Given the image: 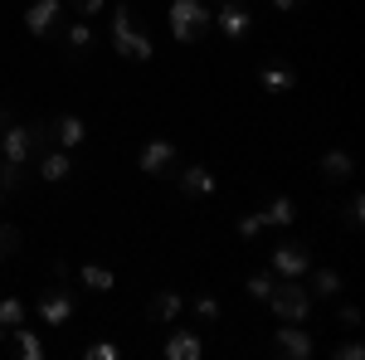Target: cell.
I'll use <instances>...</instances> for the list:
<instances>
[{"label": "cell", "mask_w": 365, "mask_h": 360, "mask_svg": "<svg viewBox=\"0 0 365 360\" xmlns=\"http://www.w3.org/2000/svg\"><path fill=\"white\" fill-rule=\"evenodd\" d=\"M166 25H170V34H175V44H200V39L215 29V10H210L205 0H170Z\"/></svg>", "instance_id": "cell-1"}, {"label": "cell", "mask_w": 365, "mask_h": 360, "mask_svg": "<svg viewBox=\"0 0 365 360\" xmlns=\"http://www.w3.org/2000/svg\"><path fill=\"white\" fill-rule=\"evenodd\" d=\"M268 307H273L278 322H307L317 302H312V292H307L302 277H278L273 292H268Z\"/></svg>", "instance_id": "cell-2"}, {"label": "cell", "mask_w": 365, "mask_h": 360, "mask_svg": "<svg viewBox=\"0 0 365 360\" xmlns=\"http://www.w3.org/2000/svg\"><path fill=\"white\" fill-rule=\"evenodd\" d=\"M113 49L122 58H132V63H146V58L156 54L151 34L137 29V20H132V10H127V5H117V10H113Z\"/></svg>", "instance_id": "cell-3"}, {"label": "cell", "mask_w": 365, "mask_h": 360, "mask_svg": "<svg viewBox=\"0 0 365 360\" xmlns=\"http://www.w3.org/2000/svg\"><path fill=\"white\" fill-rule=\"evenodd\" d=\"M49 141V127L44 122H29V127H5L0 132V161H10V166H25L29 156L39 151Z\"/></svg>", "instance_id": "cell-4"}, {"label": "cell", "mask_w": 365, "mask_h": 360, "mask_svg": "<svg viewBox=\"0 0 365 360\" xmlns=\"http://www.w3.org/2000/svg\"><path fill=\"white\" fill-rule=\"evenodd\" d=\"M137 166H141V175H170V170L180 166V151H175L170 137H151L137 151Z\"/></svg>", "instance_id": "cell-5"}, {"label": "cell", "mask_w": 365, "mask_h": 360, "mask_svg": "<svg viewBox=\"0 0 365 360\" xmlns=\"http://www.w3.org/2000/svg\"><path fill=\"white\" fill-rule=\"evenodd\" d=\"M63 25V0H29L25 5V29L34 39H44V34H54Z\"/></svg>", "instance_id": "cell-6"}, {"label": "cell", "mask_w": 365, "mask_h": 360, "mask_svg": "<svg viewBox=\"0 0 365 360\" xmlns=\"http://www.w3.org/2000/svg\"><path fill=\"white\" fill-rule=\"evenodd\" d=\"M273 351L287 360H307L312 356V336H307V322H282L273 331Z\"/></svg>", "instance_id": "cell-7"}, {"label": "cell", "mask_w": 365, "mask_h": 360, "mask_svg": "<svg viewBox=\"0 0 365 360\" xmlns=\"http://www.w3.org/2000/svg\"><path fill=\"white\" fill-rule=\"evenodd\" d=\"M307 268H312L307 244H278L273 249V273L278 277H307Z\"/></svg>", "instance_id": "cell-8"}, {"label": "cell", "mask_w": 365, "mask_h": 360, "mask_svg": "<svg viewBox=\"0 0 365 360\" xmlns=\"http://www.w3.org/2000/svg\"><path fill=\"white\" fill-rule=\"evenodd\" d=\"M215 25H220L225 39H244L249 25H253V15H249V5H244V0H225V5L215 10Z\"/></svg>", "instance_id": "cell-9"}, {"label": "cell", "mask_w": 365, "mask_h": 360, "mask_svg": "<svg viewBox=\"0 0 365 360\" xmlns=\"http://www.w3.org/2000/svg\"><path fill=\"white\" fill-rule=\"evenodd\" d=\"M73 317V292L68 287H49L44 297H39V322L44 326H63Z\"/></svg>", "instance_id": "cell-10"}, {"label": "cell", "mask_w": 365, "mask_h": 360, "mask_svg": "<svg viewBox=\"0 0 365 360\" xmlns=\"http://www.w3.org/2000/svg\"><path fill=\"white\" fill-rule=\"evenodd\" d=\"M180 307H185L180 287H161V292H151V302H146V322L166 326V322H175V317H180Z\"/></svg>", "instance_id": "cell-11"}, {"label": "cell", "mask_w": 365, "mask_h": 360, "mask_svg": "<svg viewBox=\"0 0 365 360\" xmlns=\"http://www.w3.org/2000/svg\"><path fill=\"white\" fill-rule=\"evenodd\" d=\"M170 175L180 180V190L190 195V200H205V195H215V170H210V166H200V161H195V166H185V170L175 166Z\"/></svg>", "instance_id": "cell-12"}, {"label": "cell", "mask_w": 365, "mask_h": 360, "mask_svg": "<svg viewBox=\"0 0 365 360\" xmlns=\"http://www.w3.org/2000/svg\"><path fill=\"white\" fill-rule=\"evenodd\" d=\"M302 282H307L312 302H331V297H341V287H346L336 268H307V277H302Z\"/></svg>", "instance_id": "cell-13"}, {"label": "cell", "mask_w": 365, "mask_h": 360, "mask_svg": "<svg viewBox=\"0 0 365 360\" xmlns=\"http://www.w3.org/2000/svg\"><path fill=\"white\" fill-rule=\"evenodd\" d=\"M49 137H54L58 146H63V151H73V146H78V141L88 137V122L78 117V112H68V117H58L54 127H49Z\"/></svg>", "instance_id": "cell-14"}, {"label": "cell", "mask_w": 365, "mask_h": 360, "mask_svg": "<svg viewBox=\"0 0 365 360\" xmlns=\"http://www.w3.org/2000/svg\"><path fill=\"white\" fill-rule=\"evenodd\" d=\"M205 356V346H200V336L195 331H170V341H166V360H200Z\"/></svg>", "instance_id": "cell-15"}, {"label": "cell", "mask_w": 365, "mask_h": 360, "mask_svg": "<svg viewBox=\"0 0 365 360\" xmlns=\"http://www.w3.org/2000/svg\"><path fill=\"white\" fill-rule=\"evenodd\" d=\"M5 341L15 346V356H20V360H44V341L29 331L25 322H20V326H10V336H5Z\"/></svg>", "instance_id": "cell-16"}, {"label": "cell", "mask_w": 365, "mask_h": 360, "mask_svg": "<svg viewBox=\"0 0 365 360\" xmlns=\"http://www.w3.org/2000/svg\"><path fill=\"white\" fill-rule=\"evenodd\" d=\"M68 175H73V161H68V151H44V156H39V180L58 185V180H68Z\"/></svg>", "instance_id": "cell-17"}, {"label": "cell", "mask_w": 365, "mask_h": 360, "mask_svg": "<svg viewBox=\"0 0 365 360\" xmlns=\"http://www.w3.org/2000/svg\"><path fill=\"white\" fill-rule=\"evenodd\" d=\"M351 175H356V161H351V151H327V156H322V180L341 185V180H351Z\"/></svg>", "instance_id": "cell-18"}, {"label": "cell", "mask_w": 365, "mask_h": 360, "mask_svg": "<svg viewBox=\"0 0 365 360\" xmlns=\"http://www.w3.org/2000/svg\"><path fill=\"white\" fill-rule=\"evenodd\" d=\"M258 83H263V93H292V88H297V73L268 63V68H258Z\"/></svg>", "instance_id": "cell-19"}, {"label": "cell", "mask_w": 365, "mask_h": 360, "mask_svg": "<svg viewBox=\"0 0 365 360\" xmlns=\"http://www.w3.org/2000/svg\"><path fill=\"white\" fill-rule=\"evenodd\" d=\"M263 224H278V229H287V224H297V205H292L287 195H273V200L263 205Z\"/></svg>", "instance_id": "cell-20"}, {"label": "cell", "mask_w": 365, "mask_h": 360, "mask_svg": "<svg viewBox=\"0 0 365 360\" xmlns=\"http://www.w3.org/2000/svg\"><path fill=\"white\" fill-rule=\"evenodd\" d=\"M78 277H83L88 292H113V287H117L113 268H98V263H83V268H78Z\"/></svg>", "instance_id": "cell-21"}, {"label": "cell", "mask_w": 365, "mask_h": 360, "mask_svg": "<svg viewBox=\"0 0 365 360\" xmlns=\"http://www.w3.org/2000/svg\"><path fill=\"white\" fill-rule=\"evenodd\" d=\"M63 44H68L73 54H83L88 44H93V20H73V25L63 29Z\"/></svg>", "instance_id": "cell-22"}, {"label": "cell", "mask_w": 365, "mask_h": 360, "mask_svg": "<svg viewBox=\"0 0 365 360\" xmlns=\"http://www.w3.org/2000/svg\"><path fill=\"white\" fill-rule=\"evenodd\" d=\"M25 322V297H0V326H20Z\"/></svg>", "instance_id": "cell-23"}, {"label": "cell", "mask_w": 365, "mask_h": 360, "mask_svg": "<svg viewBox=\"0 0 365 360\" xmlns=\"http://www.w3.org/2000/svg\"><path fill=\"white\" fill-rule=\"evenodd\" d=\"M273 282H278V273H253L249 282H244V292H249L253 302H268V292H273Z\"/></svg>", "instance_id": "cell-24"}, {"label": "cell", "mask_w": 365, "mask_h": 360, "mask_svg": "<svg viewBox=\"0 0 365 360\" xmlns=\"http://www.w3.org/2000/svg\"><path fill=\"white\" fill-rule=\"evenodd\" d=\"M220 312H225V307H220V297H195V317H200V326H215V322H220Z\"/></svg>", "instance_id": "cell-25"}, {"label": "cell", "mask_w": 365, "mask_h": 360, "mask_svg": "<svg viewBox=\"0 0 365 360\" xmlns=\"http://www.w3.org/2000/svg\"><path fill=\"white\" fill-rule=\"evenodd\" d=\"M263 229H268V224H263V210H253V215H244V220H239V239H258Z\"/></svg>", "instance_id": "cell-26"}, {"label": "cell", "mask_w": 365, "mask_h": 360, "mask_svg": "<svg viewBox=\"0 0 365 360\" xmlns=\"http://www.w3.org/2000/svg\"><path fill=\"white\" fill-rule=\"evenodd\" d=\"M15 249H20V229L15 224H0V258H10Z\"/></svg>", "instance_id": "cell-27"}, {"label": "cell", "mask_w": 365, "mask_h": 360, "mask_svg": "<svg viewBox=\"0 0 365 360\" xmlns=\"http://www.w3.org/2000/svg\"><path fill=\"white\" fill-rule=\"evenodd\" d=\"M20 180H25V175H20V166L0 161V190H5V195H10V190H20Z\"/></svg>", "instance_id": "cell-28"}, {"label": "cell", "mask_w": 365, "mask_h": 360, "mask_svg": "<svg viewBox=\"0 0 365 360\" xmlns=\"http://www.w3.org/2000/svg\"><path fill=\"white\" fill-rule=\"evenodd\" d=\"M346 224H351V229H361V224H365V200H361V195L346 200Z\"/></svg>", "instance_id": "cell-29"}, {"label": "cell", "mask_w": 365, "mask_h": 360, "mask_svg": "<svg viewBox=\"0 0 365 360\" xmlns=\"http://www.w3.org/2000/svg\"><path fill=\"white\" fill-rule=\"evenodd\" d=\"M331 356H336V360H361V356H365V346L356 341V331H351V341H341V346L331 351Z\"/></svg>", "instance_id": "cell-30"}, {"label": "cell", "mask_w": 365, "mask_h": 360, "mask_svg": "<svg viewBox=\"0 0 365 360\" xmlns=\"http://www.w3.org/2000/svg\"><path fill=\"white\" fill-rule=\"evenodd\" d=\"M83 356H88V360H117V346H113V341H93Z\"/></svg>", "instance_id": "cell-31"}, {"label": "cell", "mask_w": 365, "mask_h": 360, "mask_svg": "<svg viewBox=\"0 0 365 360\" xmlns=\"http://www.w3.org/2000/svg\"><path fill=\"white\" fill-rule=\"evenodd\" d=\"M341 331H361V307H341Z\"/></svg>", "instance_id": "cell-32"}, {"label": "cell", "mask_w": 365, "mask_h": 360, "mask_svg": "<svg viewBox=\"0 0 365 360\" xmlns=\"http://www.w3.org/2000/svg\"><path fill=\"white\" fill-rule=\"evenodd\" d=\"M78 15L93 20V15H103V0H78Z\"/></svg>", "instance_id": "cell-33"}, {"label": "cell", "mask_w": 365, "mask_h": 360, "mask_svg": "<svg viewBox=\"0 0 365 360\" xmlns=\"http://www.w3.org/2000/svg\"><path fill=\"white\" fill-rule=\"evenodd\" d=\"M297 5H302V0H273V10H282V15H292Z\"/></svg>", "instance_id": "cell-34"}, {"label": "cell", "mask_w": 365, "mask_h": 360, "mask_svg": "<svg viewBox=\"0 0 365 360\" xmlns=\"http://www.w3.org/2000/svg\"><path fill=\"white\" fill-rule=\"evenodd\" d=\"M117 5H127V0H117Z\"/></svg>", "instance_id": "cell-35"}, {"label": "cell", "mask_w": 365, "mask_h": 360, "mask_svg": "<svg viewBox=\"0 0 365 360\" xmlns=\"http://www.w3.org/2000/svg\"><path fill=\"white\" fill-rule=\"evenodd\" d=\"M0 200H5V190H0Z\"/></svg>", "instance_id": "cell-36"}]
</instances>
